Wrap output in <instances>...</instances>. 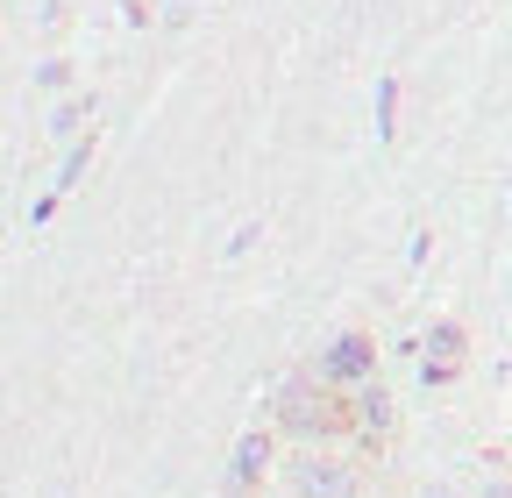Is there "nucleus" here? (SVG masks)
I'll return each mask as SVG.
<instances>
[{"instance_id":"nucleus-1","label":"nucleus","mask_w":512,"mask_h":498,"mask_svg":"<svg viewBox=\"0 0 512 498\" xmlns=\"http://www.w3.org/2000/svg\"><path fill=\"white\" fill-rule=\"evenodd\" d=\"M271 399H278V427L292 434L299 449H320V442H342V434H356L349 392H328L313 370H292V378H278Z\"/></svg>"},{"instance_id":"nucleus-2","label":"nucleus","mask_w":512,"mask_h":498,"mask_svg":"<svg viewBox=\"0 0 512 498\" xmlns=\"http://www.w3.org/2000/svg\"><path fill=\"white\" fill-rule=\"evenodd\" d=\"M313 378L328 385V392H363V385L377 378V342H370V335H356V328H349V335H335L328 349L313 356Z\"/></svg>"},{"instance_id":"nucleus-3","label":"nucleus","mask_w":512,"mask_h":498,"mask_svg":"<svg viewBox=\"0 0 512 498\" xmlns=\"http://www.w3.org/2000/svg\"><path fill=\"white\" fill-rule=\"evenodd\" d=\"M285 477H292V498H356V491H363L356 463H342V456H328V449H299V456L285 463Z\"/></svg>"},{"instance_id":"nucleus-4","label":"nucleus","mask_w":512,"mask_h":498,"mask_svg":"<svg viewBox=\"0 0 512 498\" xmlns=\"http://www.w3.org/2000/svg\"><path fill=\"white\" fill-rule=\"evenodd\" d=\"M463 349H470V328L441 314V321L427 328V342H420V385H427V392H441V385L463 370Z\"/></svg>"},{"instance_id":"nucleus-5","label":"nucleus","mask_w":512,"mask_h":498,"mask_svg":"<svg viewBox=\"0 0 512 498\" xmlns=\"http://www.w3.org/2000/svg\"><path fill=\"white\" fill-rule=\"evenodd\" d=\"M271 456H278V442H271V427H249L242 442H235V456H228V498H249L256 484H264Z\"/></svg>"},{"instance_id":"nucleus-6","label":"nucleus","mask_w":512,"mask_h":498,"mask_svg":"<svg viewBox=\"0 0 512 498\" xmlns=\"http://www.w3.org/2000/svg\"><path fill=\"white\" fill-rule=\"evenodd\" d=\"M349 420H356V442H384V434L399 427V406H392V392L370 378L363 392H349Z\"/></svg>"},{"instance_id":"nucleus-7","label":"nucleus","mask_w":512,"mask_h":498,"mask_svg":"<svg viewBox=\"0 0 512 498\" xmlns=\"http://www.w3.org/2000/svg\"><path fill=\"white\" fill-rule=\"evenodd\" d=\"M93 171V136H79V143H64V164H57V178H50V193H72V185Z\"/></svg>"},{"instance_id":"nucleus-8","label":"nucleus","mask_w":512,"mask_h":498,"mask_svg":"<svg viewBox=\"0 0 512 498\" xmlns=\"http://www.w3.org/2000/svg\"><path fill=\"white\" fill-rule=\"evenodd\" d=\"M86 114H93V100H79V93H72V100H57L50 136H57V143H79V136H86Z\"/></svg>"},{"instance_id":"nucleus-9","label":"nucleus","mask_w":512,"mask_h":498,"mask_svg":"<svg viewBox=\"0 0 512 498\" xmlns=\"http://www.w3.org/2000/svg\"><path fill=\"white\" fill-rule=\"evenodd\" d=\"M392 129H399V79L384 72L377 79V143H392Z\"/></svg>"},{"instance_id":"nucleus-10","label":"nucleus","mask_w":512,"mask_h":498,"mask_svg":"<svg viewBox=\"0 0 512 498\" xmlns=\"http://www.w3.org/2000/svg\"><path fill=\"white\" fill-rule=\"evenodd\" d=\"M36 86H43V93H64V86H72V65H64V57H50V65H36Z\"/></svg>"},{"instance_id":"nucleus-11","label":"nucleus","mask_w":512,"mask_h":498,"mask_svg":"<svg viewBox=\"0 0 512 498\" xmlns=\"http://www.w3.org/2000/svg\"><path fill=\"white\" fill-rule=\"evenodd\" d=\"M256 235H264V228H256V221H249V228H235V235H228V264H235V257H249V249H256Z\"/></svg>"},{"instance_id":"nucleus-12","label":"nucleus","mask_w":512,"mask_h":498,"mask_svg":"<svg viewBox=\"0 0 512 498\" xmlns=\"http://www.w3.org/2000/svg\"><path fill=\"white\" fill-rule=\"evenodd\" d=\"M57 200H64V193H36V207H29V228H43V221L57 214Z\"/></svg>"},{"instance_id":"nucleus-13","label":"nucleus","mask_w":512,"mask_h":498,"mask_svg":"<svg viewBox=\"0 0 512 498\" xmlns=\"http://www.w3.org/2000/svg\"><path fill=\"white\" fill-rule=\"evenodd\" d=\"M406 264H413V271L427 264V228H413V235H406Z\"/></svg>"},{"instance_id":"nucleus-14","label":"nucleus","mask_w":512,"mask_h":498,"mask_svg":"<svg viewBox=\"0 0 512 498\" xmlns=\"http://www.w3.org/2000/svg\"><path fill=\"white\" fill-rule=\"evenodd\" d=\"M477 498H512V477H491V484H484Z\"/></svg>"},{"instance_id":"nucleus-15","label":"nucleus","mask_w":512,"mask_h":498,"mask_svg":"<svg viewBox=\"0 0 512 498\" xmlns=\"http://www.w3.org/2000/svg\"><path fill=\"white\" fill-rule=\"evenodd\" d=\"M420 498H456V484H427V491H420Z\"/></svg>"}]
</instances>
